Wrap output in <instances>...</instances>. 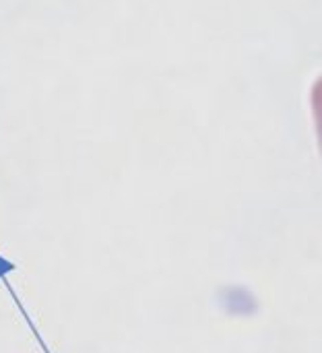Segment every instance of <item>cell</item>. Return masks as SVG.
I'll list each match as a JSON object with an SVG mask.
<instances>
[]
</instances>
